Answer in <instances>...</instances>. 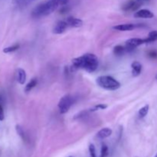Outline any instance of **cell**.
<instances>
[{"label": "cell", "mask_w": 157, "mask_h": 157, "mask_svg": "<svg viewBox=\"0 0 157 157\" xmlns=\"http://www.w3.org/2000/svg\"><path fill=\"white\" fill-rule=\"evenodd\" d=\"M142 6V3L137 0H129L122 6V10L124 12H133L136 11Z\"/></svg>", "instance_id": "obj_6"}, {"label": "cell", "mask_w": 157, "mask_h": 157, "mask_svg": "<svg viewBox=\"0 0 157 157\" xmlns=\"http://www.w3.org/2000/svg\"><path fill=\"white\" fill-rule=\"evenodd\" d=\"M68 28L67 22H66L65 20H61V21H58L56 23V25H55L53 29V33L56 34V35H60V34H62L67 30V29Z\"/></svg>", "instance_id": "obj_7"}, {"label": "cell", "mask_w": 157, "mask_h": 157, "mask_svg": "<svg viewBox=\"0 0 157 157\" xmlns=\"http://www.w3.org/2000/svg\"><path fill=\"white\" fill-rule=\"evenodd\" d=\"M26 79H27V75L24 69L18 68L16 70V80L19 84H25Z\"/></svg>", "instance_id": "obj_11"}, {"label": "cell", "mask_w": 157, "mask_h": 157, "mask_svg": "<svg viewBox=\"0 0 157 157\" xmlns=\"http://www.w3.org/2000/svg\"><path fill=\"white\" fill-rule=\"evenodd\" d=\"M134 17L139 18H152L154 17V14L149 9H140L135 12Z\"/></svg>", "instance_id": "obj_10"}, {"label": "cell", "mask_w": 157, "mask_h": 157, "mask_svg": "<svg viewBox=\"0 0 157 157\" xmlns=\"http://www.w3.org/2000/svg\"><path fill=\"white\" fill-rule=\"evenodd\" d=\"M15 130H16L18 136L21 138V140H22L23 141H25V142H27L28 136L27 134L25 133V132L24 129H23L20 125H16V127H15Z\"/></svg>", "instance_id": "obj_14"}, {"label": "cell", "mask_w": 157, "mask_h": 157, "mask_svg": "<svg viewBox=\"0 0 157 157\" xmlns=\"http://www.w3.org/2000/svg\"><path fill=\"white\" fill-rule=\"evenodd\" d=\"M97 84L100 87L108 90H116L121 87V83L110 75L99 76L96 80Z\"/></svg>", "instance_id": "obj_3"}, {"label": "cell", "mask_w": 157, "mask_h": 157, "mask_svg": "<svg viewBox=\"0 0 157 157\" xmlns=\"http://www.w3.org/2000/svg\"><path fill=\"white\" fill-rule=\"evenodd\" d=\"M5 119V113H4V110H3L2 106L0 104V121H4Z\"/></svg>", "instance_id": "obj_23"}, {"label": "cell", "mask_w": 157, "mask_h": 157, "mask_svg": "<svg viewBox=\"0 0 157 157\" xmlns=\"http://www.w3.org/2000/svg\"><path fill=\"white\" fill-rule=\"evenodd\" d=\"M21 2H23V0H12V2H13L14 4H19Z\"/></svg>", "instance_id": "obj_25"}, {"label": "cell", "mask_w": 157, "mask_h": 157, "mask_svg": "<svg viewBox=\"0 0 157 157\" xmlns=\"http://www.w3.org/2000/svg\"><path fill=\"white\" fill-rule=\"evenodd\" d=\"M131 69H132V75L133 77H138L142 72L143 66L139 61H135L131 64Z\"/></svg>", "instance_id": "obj_12"}, {"label": "cell", "mask_w": 157, "mask_h": 157, "mask_svg": "<svg viewBox=\"0 0 157 157\" xmlns=\"http://www.w3.org/2000/svg\"><path fill=\"white\" fill-rule=\"evenodd\" d=\"M148 56L151 58H157V52L150 51V52H148Z\"/></svg>", "instance_id": "obj_24"}, {"label": "cell", "mask_w": 157, "mask_h": 157, "mask_svg": "<svg viewBox=\"0 0 157 157\" xmlns=\"http://www.w3.org/2000/svg\"><path fill=\"white\" fill-rule=\"evenodd\" d=\"M70 0H46L35 7L32 15L34 18H41L51 15L59 8L66 6Z\"/></svg>", "instance_id": "obj_1"}, {"label": "cell", "mask_w": 157, "mask_h": 157, "mask_svg": "<svg viewBox=\"0 0 157 157\" xmlns=\"http://www.w3.org/2000/svg\"><path fill=\"white\" fill-rule=\"evenodd\" d=\"M74 104V98L70 94H66L60 99L58 107L60 113L64 114L67 113Z\"/></svg>", "instance_id": "obj_4"}, {"label": "cell", "mask_w": 157, "mask_h": 157, "mask_svg": "<svg viewBox=\"0 0 157 157\" xmlns=\"http://www.w3.org/2000/svg\"><path fill=\"white\" fill-rule=\"evenodd\" d=\"M99 65L98 57L91 53H87L72 60V67L75 69H83L89 73L94 72Z\"/></svg>", "instance_id": "obj_2"}, {"label": "cell", "mask_w": 157, "mask_h": 157, "mask_svg": "<svg viewBox=\"0 0 157 157\" xmlns=\"http://www.w3.org/2000/svg\"><path fill=\"white\" fill-rule=\"evenodd\" d=\"M89 153H90V157H97L96 155V149L94 144H90L89 145Z\"/></svg>", "instance_id": "obj_22"}, {"label": "cell", "mask_w": 157, "mask_h": 157, "mask_svg": "<svg viewBox=\"0 0 157 157\" xmlns=\"http://www.w3.org/2000/svg\"><path fill=\"white\" fill-rule=\"evenodd\" d=\"M68 27L71 28H80L83 25V21L80 18H75L73 16L67 17L65 19Z\"/></svg>", "instance_id": "obj_9"}, {"label": "cell", "mask_w": 157, "mask_h": 157, "mask_svg": "<svg viewBox=\"0 0 157 157\" xmlns=\"http://www.w3.org/2000/svg\"><path fill=\"white\" fill-rule=\"evenodd\" d=\"M140 25L129 23V24L117 25L113 26V29H114V30L120 31V32H127V31H133V29H135L137 27H140Z\"/></svg>", "instance_id": "obj_8"}, {"label": "cell", "mask_w": 157, "mask_h": 157, "mask_svg": "<svg viewBox=\"0 0 157 157\" xmlns=\"http://www.w3.org/2000/svg\"><path fill=\"white\" fill-rule=\"evenodd\" d=\"M126 52H127L126 48L122 45H117L115 46L114 48H113V53H114V55H116V56H121V55H124Z\"/></svg>", "instance_id": "obj_17"}, {"label": "cell", "mask_w": 157, "mask_h": 157, "mask_svg": "<svg viewBox=\"0 0 157 157\" xmlns=\"http://www.w3.org/2000/svg\"><path fill=\"white\" fill-rule=\"evenodd\" d=\"M112 133H113V131H112L111 129L108 128V127H105V128L101 129V130H99L98 132V133H97V137L101 140L106 139V138L111 136Z\"/></svg>", "instance_id": "obj_13"}, {"label": "cell", "mask_w": 157, "mask_h": 157, "mask_svg": "<svg viewBox=\"0 0 157 157\" xmlns=\"http://www.w3.org/2000/svg\"><path fill=\"white\" fill-rule=\"evenodd\" d=\"M69 157H72V156H69Z\"/></svg>", "instance_id": "obj_29"}, {"label": "cell", "mask_w": 157, "mask_h": 157, "mask_svg": "<svg viewBox=\"0 0 157 157\" xmlns=\"http://www.w3.org/2000/svg\"><path fill=\"white\" fill-rule=\"evenodd\" d=\"M144 44H146L145 38H144V39L139 38H130L126 41V50H127V52H130V51H133L135 48H136L138 46Z\"/></svg>", "instance_id": "obj_5"}, {"label": "cell", "mask_w": 157, "mask_h": 157, "mask_svg": "<svg viewBox=\"0 0 157 157\" xmlns=\"http://www.w3.org/2000/svg\"><path fill=\"white\" fill-rule=\"evenodd\" d=\"M156 80H157V75H156Z\"/></svg>", "instance_id": "obj_27"}, {"label": "cell", "mask_w": 157, "mask_h": 157, "mask_svg": "<svg viewBox=\"0 0 157 157\" xmlns=\"http://www.w3.org/2000/svg\"><path fill=\"white\" fill-rule=\"evenodd\" d=\"M137 1H139L140 2H141L143 4V3L145 2H148V1H150V0H137Z\"/></svg>", "instance_id": "obj_26"}, {"label": "cell", "mask_w": 157, "mask_h": 157, "mask_svg": "<svg viewBox=\"0 0 157 157\" xmlns=\"http://www.w3.org/2000/svg\"><path fill=\"white\" fill-rule=\"evenodd\" d=\"M155 157H157V153H156V156H155Z\"/></svg>", "instance_id": "obj_28"}, {"label": "cell", "mask_w": 157, "mask_h": 157, "mask_svg": "<svg viewBox=\"0 0 157 157\" xmlns=\"http://www.w3.org/2000/svg\"><path fill=\"white\" fill-rule=\"evenodd\" d=\"M20 45L19 44H15L13 45H11L9 46V47H6L3 49V53L5 54H9V53H12V52H15V51L18 50L19 48Z\"/></svg>", "instance_id": "obj_19"}, {"label": "cell", "mask_w": 157, "mask_h": 157, "mask_svg": "<svg viewBox=\"0 0 157 157\" xmlns=\"http://www.w3.org/2000/svg\"><path fill=\"white\" fill-rule=\"evenodd\" d=\"M108 147L106 144H102L101 150V156L100 157H107L108 156Z\"/></svg>", "instance_id": "obj_20"}, {"label": "cell", "mask_w": 157, "mask_h": 157, "mask_svg": "<svg viewBox=\"0 0 157 157\" xmlns=\"http://www.w3.org/2000/svg\"><path fill=\"white\" fill-rule=\"evenodd\" d=\"M37 84H38V80H37L36 78H32V79L31 80V81L25 85V91L26 93L30 92L32 89L35 88V87H36Z\"/></svg>", "instance_id": "obj_15"}, {"label": "cell", "mask_w": 157, "mask_h": 157, "mask_svg": "<svg viewBox=\"0 0 157 157\" xmlns=\"http://www.w3.org/2000/svg\"><path fill=\"white\" fill-rule=\"evenodd\" d=\"M149 110H150V106L148 104L144 106L143 107H141L140 109L138 111V116H139L140 118H144L148 114Z\"/></svg>", "instance_id": "obj_18"}, {"label": "cell", "mask_w": 157, "mask_h": 157, "mask_svg": "<svg viewBox=\"0 0 157 157\" xmlns=\"http://www.w3.org/2000/svg\"><path fill=\"white\" fill-rule=\"evenodd\" d=\"M107 107V105H106V104H98V105L95 106L94 108L90 109V110H89V111L94 112V111H97V110H105Z\"/></svg>", "instance_id": "obj_21"}, {"label": "cell", "mask_w": 157, "mask_h": 157, "mask_svg": "<svg viewBox=\"0 0 157 157\" xmlns=\"http://www.w3.org/2000/svg\"><path fill=\"white\" fill-rule=\"evenodd\" d=\"M146 43H151L153 41H157V31H151L150 33L148 34V37L145 38Z\"/></svg>", "instance_id": "obj_16"}]
</instances>
